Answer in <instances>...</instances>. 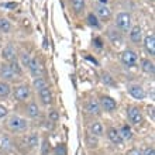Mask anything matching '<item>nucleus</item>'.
<instances>
[{
  "label": "nucleus",
  "mask_w": 155,
  "mask_h": 155,
  "mask_svg": "<svg viewBox=\"0 0 155 155\" xmlns=\"http://www.w3.org/2000/svg\"><path fill=\"white\" fill-rule=\"evenodd\" d=\"M0 78L3 81H12V79H14V74H13V71L8 64H2V66H0Z\"/></svg>",
  "instance_id": "13"
},
{
  "label": "nucleus",
  "mask_w": 155,
  "mask_h": 155,
  "mask_svg": "<svg viewBox=\"0 0 155 155\" xmlns=\"http://www.w3.org/2000/svg\"><path fill=\"white\" fill-rule=\"evenodd\" d=\"M10 68H12V71H13V74H14V76L16 75H23V69H21V66H20V64L14 59V61H12V64H10Z\"/></svg>",
  "instance_id": "26"
},
{
  "label": "nucleus",
  "mask_w": 155,
  "mask_h": 155,
  "mask_svg": "<svg viewBox=\"0 0 155 155\" xmlns=\"http://www.w3.org/2000/svg\"><path fill=\"white\" fill-rule=\"evenodd\" d=\"M90 133H92V135H94V137H102L103 133H104V128H103L102 123H99V121L92 123V124H90Z\"/></svg>",
  "instance_id": "18"
},
{
  "label": "nucleus",
  "mask_w": 155,
  "mask_h": 155,
  "mask_svg": "<svg viewBox=\"0 0 155 155\" xmlns=\"http://www.w3.org/2000/svg\"><path fill=\"white\" fill-rule=\"evenodd\" d=\"M96 16H99L102 20H109V18L111 17V12L107 6H104V4H99L97 7H96Z\"/></svg>",
  "instance_id": "15"
},
{
  "label": "nucleus",
  "mask_w": 155,
  "mask_h": 155,
  "mask_svg": "<svg viewBox=\"0 0 155 155\" xmlns=\"http://www.w3.org/2000/svg\"><path fill=\"white\" fill-rule=\"evenodd\" d=\"M86 144L89 145V147H97V140H96V137L92 134H89L87 137H86Z\"/></svg>",
  "instance_id": "32"
},
{
  "label": "nucleus",
  "mask_w": 155,
  "mask_h": 155,
  "mask_svg": "<svg viewBox=\"0 0 155 155\" xmlns=\"http://www.w3.org/2000/svg\"><path fill=\"white\" fill-rule=\"evenodd\" d=\"M30 62H31V57H30L28 52H24L23 55H21V64L24 66H28Z\"/></svg>",
  "instance_id": "33"
},
{
  "label": "nucleus",
  "mask_w": 155,
  "mask_h": 155,
  "mask_svg": "<svg viewBox=\"0 0 155 155\" xmlns=\"http://www.w3.org/2000/svg\"><path fill=\"white\" fill-rule=\"evenodd\" d=\"M49 151H51V147H49L48 140H44V141H42V145H41V154L49 155Z\"/></svg>",
  "instance_id": "30"
},
{
  "label": "nucleus",
  "mask_w": 155,
  "mask_h": 155,
  "mask_svg": "<svg viewBox=\"0 0 155 155\" xmlns=\"http://www.w3.org/2000/svg\"><path fill=\"white\" fill-rule=\"evenodd\" d=\"M30 97V87L28 85H20L14 87V99L18 102H24Z\"/></svg>",
  "instance_id": "6"
},
{
  "label": "nucleus",
  "mask_w": 155,
  "mask_h": 155,
  "mask_svg": "<svg viewBox=\"0 0 155 155\" xmlns=\"http://www.w3.org/2000/svg\"><path fill=\"white\" fill-rule=\"evenodd\" d=\"M87 23H89V25H92V27H99V18L96 14H93V13H90V14H87Z\"/></svg>",
  "instance_id": "27"
},
{
  "label": "nucleus",
  "mask_w": 155,
  "mask_h": 155,
  "mask_svg": "<svg viewBox=\"0 0 155 155\" xmlns=\"http://www.w3.org/2000/svg\"><path fill=\"white\" fill-rule=\"evenodd\" d=\"M130 40L134 42V44H140L141 40H143V31H141V27L140 25H134L133 28L130 30Z\"/></svg>",
  "instance_id": "14"
},
{
  "label": "nucleus",
  "mask_w": 155,
  "mask_h": 155,
  "mask_svg": "<svg viewBox=\"0 0 155 155\" xmlns=\"http://www.w3.org/2000/svg\"><path fill=\"white\" fill-rule=\"evenodd\" d=\"M127 117H128L131 124H135V126L141 124L144 120L143 113H141V110H140L138 107H128L127 109Z\"/></svg>",
  "instance_id": "4"
},
{
  "label": "nucleus",
  "mask_w": 155,
  "mask_h": 155,
  "mask_svg": "<svg viewBox=\"0 0 155 155\" xmlns=\"http://www.w3.org/2000/svg\"><path fill=\"white\" fill-rule=\"evenodd\" d=\"M6 6H7L8 8H14V7L17 6V4H16V3H8V4H6Z\"/></svg>",
  "instance_id": "40"
},
{
  "label": "nucleus",
  "mask_w": 155,
  "mask_h": 155,
  "mask_svg": "<svg viewBox=\"0 0 155 155\" xmlns=\"http://www.w3.org/2000/svg\"><path fill=\"white\" fill-rule=\"evenodd\" d=\"M49 118H51V121H58L59 120V113L55 110H52L49 113Z\"/></svg>",
  "instance_id": "35"
},
{
  "label": "nucleus",
  "mask_w": 155,
  "mask_h": 155,
  "mask_svg": "<svg viewBox=\"0 0 155 155\" xmlns=\"http://www.w3.org/2000/svg\"><path fill=\"white\" fill-rule=\"evenodd\" d=\"M148 114L151 116V118H152V120H154V106L148 107Z\"/></svg>",
  "instance_id": "39"
},
{
  "label": "nucleus",
  "mask_w": 155,
  "mask_h": 155,
  "mask_svg": "<svg viewBox=\"0 0 155 155\" xmlns=\"http://www.w3.org/2000/svg\"><path fill=\"white\" fill-rule=\"evenodd\" d=\"M116 25L121 31H130L131 28V16L128 13H118L116 17Z\"/></svg>",
  "instance_id": "2"
},
{
  "label": "nucleus",
  "mask_w": 155,
  "mask_h": 155,
  "mask_svg": "<svg viewBox=\"0 0 155 155\" xmlns=\"http://www.w3.org/2000/svg\"><path fill=\"white\" fill-rule=\"evenodd\" d=\"M128 93L131 94V97H134L135 100H143V99H145V90L141 87L140 85H131L130 87H128Z\"/></svg>",
  "instance_id": "7"
},
{
  "label": "nucleus",
  "mask_w": 155,
  "mask_h": 155,
  "mask_svg": "<svg viewBox=\"0 0 155 155\" xmlns=\"http://www.w3.org/2000/svg\"><path fill=\"white\" fill-rule=\"evenodd\" d=\"M28 69H30V72H31L33 76L37 78V76H40L41 72H42V64H41V61L38 58H33L31 62H30V65H28Z\"/></svg>",
  "instance_id": "9"
},
{
  "label": "nucleus",
  "mask_w": 155,
  "mask_h": 155,
  "mask_svg": "<svg viewBox=\"0 0 155 155\" xmlns=\"http://www.w3.org/2000/svg\"><path fill=\"white\" fill-rule=\"evenodd\" d=\"M120 135H121L123 140H130L133 137V131L128 126H123L121 130H120Z\"/></svg>",
  "instance_id": "25"
},
{
  "label": "nucleus",
  "mask_w": 155,
  "mask_h": 155,
  "mask_svg": "<svg viewBox=\"0 0 155 155\" xmlns=\"http://www.w3.org/2000/svg\"><path fill=\"white\" fill-rule=\"evenodd\" d=\"M144 47L147 49V52L154 57L155 55V35L154 34H150V35H147V37L144 38Z\"/></svg>",
  "instance_id": "10"
},
{
  "label": "nucleus",
  "mask_w": 155,
  "mask_h": 155,
  "mask_svg": "<svg viewBox=\"0 0 155 155\" xmlns=\"http://www.w3.org/2000/svg\"><path fill=\"white\" fill-rule=\"evenodd\" d=\"M120 59H121V62L126 66L131 68V66H135L138 57H137V54H135L133 49H124L121 52V55H120Z\"/></svg>",
  "instance_id": "3"
},
{
  "label": "nucleus",
  "mask_w": 155,
  "mask_h": 155,
  "mask_svg": "<svg viewBox=\"0 0 155 155\" xmlns=\"http://www.w3.org/2000/svg\"><path fill=\"white\" fill-rule=\"evenodd\" d=\"M8 110H7V107L3 106V104H0V118H4L6 116H7Z\"/></svg>",
  "instance_id": "36"
},
{
  "label": "nucleus",
  "mask_w": 155,
  "mask_h": 155,
  "mask_svg": "<svg viewBox=\"0 0 155 155\" xmlns=\"http://www.w3.org/2000/svg\"><path fill=\"white\" fill-rule=\"evenodd\" d=\"M49 47V44H48V41H47V38L44 40V48H48Z\"/></svg>",
  "instance_id": "42"
},
{
  "label": "nucleus",
  "mask_w": 155,
  "mask_h": 155,
  "mask_svg": "<svg viewBox=\"0 0 155 155\" xmlns=\"http://www.w3.org/2000/svg\"><path fill=\"white\" fill-rule=\"evenodd\" d=\"M99 2H100V4H104V6H106L109 0H99Z\"/></svg>",
  "instance_id": "43"
},
{
  "label": "nucleus",
  "mask_w": 155,
  "mask_h": 155,
  "mask_svg": "<svg viewBox=\"0 0 155 155\" xmlns=\"http://www.w3.org/2000/svg\"><path fill=\"white\" fill-rule=\"evenodd\" d=\"M94 42H96V45H97L99 48L102 47V44H100V40H99V38H96V40H94Z\"/></svg>",
  "instance_id": "41"
},
{
  "label": "nucleus",
  "mask_w": 155,
  "mask_h": 155,
  "mask_svg": "<svg viewBox=\"0 0 155 155\" xmlns=\"http://www.w3.org/2000/svg\"><path fill=\"white\" fill-rule=\"evenodd\" d=\"M107 137H109V140H110L113 144H116V145H121L123 144V138L121 135H120V131L117 130V128H109V131H107Z\"/></svg>",
  "instance_id": "11"
},
{
  "label": "nucleus",
  "mask_w": 155,
  "mask_h": 155,
  "mask_svg": "<svg viewBox=\"0 0 155 155\" xmlns=\"http://www.w3.org/2000/svg\"><path fill=\"white\" fill-rule=\"evenodd\" d=\"M86 111H89L90 114L99 116L100 114V104H99V102H96L94 99L87 100V103H86Z\"/></svg>",
  "instance_id": "16"
},
{
  "label": "nucleus",
  "mask_w": 155,
  "mask_h": 155,
  "mask_svg": "<svg viewBox=\"0 0 155 155\" xmlns=\"http://www.w3.org/2000/svg\"><path fill=\"white\" fill-rule=\"evenodd\" d=\"M99 104H100V109H103L104 111H109V113H111V111H114L117 109V103L110 96H102Z\"/></svg>",
  "instance_id": "5"
},
{
  "label": "nucleus",
  "mask_w": 155,
  "mask_h": 155,
  "mask_svg": "<svg viewBox=\"0 0 155 155\" xmlns=\"http://www.w3.org/2000/svg\"><path fill=\"white\" fill-rule=\"evenodd\" d=\"M7 127L14 133H21V131L27 130L28 126H27V121L24 118L18 117V116H13V117H10L7 120Z\"/></svg>",
  "instance_id": "1"
},
{
  "label": "nucleus",
  "mask_w": 155,
  "mask_h": 155,
  "mask_svg": "<svg viewBox=\"0 0 155 155\" xmlns=\"http://www.w3.org/2000/svg\"><path fill=\"white\" fill-rule=\"evenodd\" d=\"M12 141H10V138H7V137H3L2 138V141H0V147H2V150H4V151H7V150H10L12 148Z\"/></svg>",
  "instance_id": "28"
},
{
  "label": "nucleus",
  "mask_w": 155,
  "mask_h": 155,
  "mask_svg": "<svg viewBox=\"0 0 155 155\" xmlns=\"http://www.w3.org/2000/svg\"><path fill=\"white\" fill-rule=\"evenodd\" d=\"M109 40L114 47H120L123 44V37L121 34L116 31V30H109Z\"/></svg>",
  "instance_id": "17"
},
{
  "label": "nucleus",
  "mask_w": 155,
  "mask_h": 155,
  "mask_svg": "<svg viewBox=\"0 0 155 155\" xmlns=\"http://www.w3.org/2000/svg\"><path fill=\"white\" fill-rule=\"evenodd\" d=\"M54 154H57V155H66V148H65V145H64V144H59V145L55 148Z\"/></svg>",
  "instance_id": "34"
},
{
  "label": "nucleus",
  "mask_w": 155,
  "mask_h": 155,
  "mask_svg": "<svg viewBox=\"0 0 155 155\" xmlns=\"http://www.w3.org/2000/svg\"><path fill=\"white\" fill-rule=\"evenodd\" d=\"M54 155H57V154H54Z\"/></svg>",
  "instance_id": "44"
},
{
  "label": "nucleus",
  "mask_w": 155,
  "mask_h": 155,
  "mask_svg": "<svg viewBox=\"0 0 155 155\" xmlns=\"http://www.w3.org/2000/svg\"><path fill=\"white\" fill-rule=\"evenodd\" d=\"M33 86H34V89L41 90L42 87H45V86H47V81H45L44 78L37 76V78H35V79L33 81Z\"/></svg>",
  "instance_id": "24"
},
{
  "label": "nucleus",
  "mask_w": 155,
  "mask_h": 155,
  "mask_svg": "<svg viewBox=\"0 0 155 155\" xmlns=\"http://www.w3.org/2000/svg\"><path fill=\"white\" fill-rule=\"evenodd\" d=\"M102 81L106 83V85H110V86H114V81H113V78L110 76L109 74H106V72H103L102 74Z\"/></svg>",
  "instance_id": "31"
},
{
  "label": "nucleus",
  "mask_w": 155,
  "mask_h": 155,
  "mask_svg": "<svg viewBox=\"0 0 155 155\" xmlns=\"http://www.w3.org/2000/svg\"><path fill=\"white\" fill-rule=\"evenodd\" d=\"M127 155H143V152L140 151L138 148H133V150H130L127 152Z\"/></svg>",
  "instance_id": "37"
},
{
  "label": "nucleus",
  "mask_w": 155,
  "mask_h": 155,
  "mask_svg": "<svg viewBox=\"0 0 155 155\" xmlns=\"http://www.w3.org/2000/svg\"><path fill=\"white\" fill-rule=\"evenodd\" d=\"M143 155H155V150L154 148H147V150H145V151H144V154Z\"/></svg>",
  "instance_id": "38"
},
{
  "label": "nucleus",
  "mask_w": 155,
  "mask_h": 155,
  "mask_svg": "<svg viewBox=\"0 0 155 155\" xmlns=\"http://www.w3.org/2000/svg\"><path fill=\"white\" fill-rule=\"evenodd\" d=\"M27 141H28V145H30V147H35V145H38V135L35 134V133L30 134L28 138H27Z\"/></svg>",
  "instance_id": "29"
},
{
  "label": "nucleus",
  "mask_w": 155,
  "mask_h": 155,
  "mask_svg": "<svg viewBox=\"0 0 155 155\" xmlns=\"http://www.w3.org/2000/svg\"><path fill=\"white\" fill-rule=\"evenodd\" d=\"M2 57H3V59H6V61H10V62L14 61V59H16V48H14L12 44H7L3 48Z\"/></svg>",
  "instance_id": "12"
},
{
  "label": "nucleus",
  "mask_w": 155,
  "mask_h": 155,
  "mask_svg": "<svg viewBox=\"0 0 155 155\" xmlns=\"http://www.w3.org/2000/svg\"><path fill=\"white\" fill-rule=\"evenodd\" d=\"M71 6L75 10V13H81L85 8V0H71Z\"/></svg>",
  "instance_id": "22"
},
{
  "label": "nucleus",
  "mask_w": 155,
  "mask_h": 155,
  "mask_svg": "<svg viewBox=\"0 0 155 155\" xmlns=\"http://www.w3.org/2000/svg\"><path fill=\"white\" fill-rule=\"evenodd\" d=\"M38 94H40V99H41V102H42V104L48 106V104L52 103V92L49 90L48 86H45L41 90H38Z\"/></svg>",
  "instance_id": "8"
},
{
  "label": "nucleus",
  "mask_w": 155,
  "mask_h": 155,
  "mask_svg": "<svg viewBox=\"0 0 155 155\" xmlns=\"http://www.w3.org/2000/svg\"><path fill=\"white\" fill-rule=\"evenodd\" d=\"M10 30H12L10 21L7 18H0V33L7 34V33H10Z\"/></svg>",
  "instance_id": "23"
},
{
  "label": "nucleus",
  "mask_w": 155,
  "mask_h": 155,
  "mask_svg": "<svg viewBox=\"0 0 155 155\" xmlns=\"http://www.w3.org/2000/svg\"><path fill=\"white\" fill-rule=\"evenodd\" d=\"M141 69L145 72V74H154L155 72V65L154 62L150 61V59H143L141 61Z\"/></svg>",
  "instance_id": "20"
},
{
  "label": "nucleus",
  "mask_w": 155,
  "mask_h": 155,
  "mask_svg": "<svg viewBox=\"0 0 155 155\" xmlns=\"http://www.w3.org/2000/svg\"><path fill=\"white\" fill-rule=\"evenodd\" d=\"M10 85H8L7 82H0V99H4L7 97L8 94H10Z\"/></svg>",
  "instance_id": "21"
},
{
  "label": "nucleus",
  "mask_w": 155,
  "mask_h": 155,
  "mask_svg": "<svg viewBox=\"0 0 155 155\" xmlns=\"http://www.w3.org/2000/svg\"><path fill=\"white\" fill-rule=\"evenodd\" d=\"M25 111H27V116L31 118H37L38 116H40V107H38L37 103H30L28 106H27V109H25Z\"/></svg>",
  "instance_id": "19"
}]
</instances>
